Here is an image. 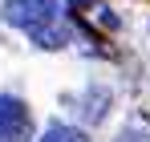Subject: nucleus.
<instances>
[{
  "label": "nucleus",
  "mask_w": 150,
  "mask_h": 142,
  "mask_svg": "<svg viewBox=\"0 0 150 142\" xmlns=\"http://www.w3.org/2000/svg\"><path fill=\"white\" fill-rule=\"evenodd\" d=\"M4 21L12 28L28 33L41 49H61L69 41V28L61 24L57 0H8L4 4Z\"/></svg>",
  "instance_id": "nucleus-1"
},
{
  "label": "nucleus",
  "mask_w": 150,
  "mask_h": 142,
  "mask_svg": "<svg viewBox=\"0 0 150 142\" xmlns=\"http://www.w3.org/2000/svg\"><path fill=\"white\" fill-rule=\"evenodd\" d=\"M33 134V114L21 97L0 94V142H28Z\"/></svg>",
  "instance_id": "nucleus-2"
},
{
  "label": "nucleus",
  "mask_w": 150,
  "mask_h": 142,
  "mask_svg": "<svg viewBox=\"0 0 150 142\" xmlns=\"http://www.w3.org/2000/svg\"><path fill=\"white\" fill-rule=\"evenodd\" d=\"M41 142H89L77 126H49L45 134H41Z\"/></svg>",
  "instance_id": "nucleus-3"
}]
</instances>
